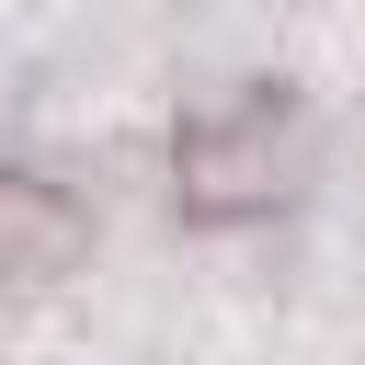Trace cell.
I'll use <instances>...</instances> for the list:
<instances>
[{
    "instance_id": "cell-2",
    "label": "cell",
    "mask_w": 365,
    "mask_h": 365,
    "mask_svg": "<svg viewBox=\"0 0 365 365\" xmlns=\"http://www.w3.org/2000/svg\"><path fill=\"white\" fill-rule=\"evenodd\" d=\"M80 251H91V217H80L57 182L0 171V285H57Z\"/></svg>"
},
{
    "instance_id": "cell-1",
    "label": "cell",
    "mask_w": 365,
    "mask_h": 365,
    "mask_svg": "<svg viewBox=\"0 0 365 365\" xmlns=\"http://www.w3.org/2000/svg\"><path fill=\"white\" fill-rule=\"evenodd\" d=\"M297 160H308L297 91L251 80V91H228L217 114H194V125L171 137V194H182L194 228H240V217H274V205L297 194Z\"/></svg>"
}]
</instances>
